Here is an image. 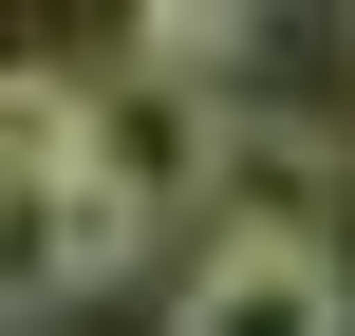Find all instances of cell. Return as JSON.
<instances>
[{"mask_svg":"<svg viewBox=\"0 0 355 336\" xmlns=\"http://www.w3.org/2000/svg\"><path fill=\"white\" fill-rule=\"evenodd\" d=\"M75 187H112L94 168V75L75 56H19L0 75V206H75Z\"/></svg>","mask_w":355,"mask_h":336,"instance_id":"7a4b0ae2","label":"cell"},{"mask_svg":"<svg viewBox=\"0 0 355 336\" xmlns=\"http://www.w3.org/2000/svg\"><path fill=\"white\" fill-rule=\"evenodd\" d=\"M168 336H355L337 243H206L187 299H168Z\"/></svg>","mask_w":355,"mask_h":336,"instance_id":"6da1fadb","label":"cell"}]
</instances>
